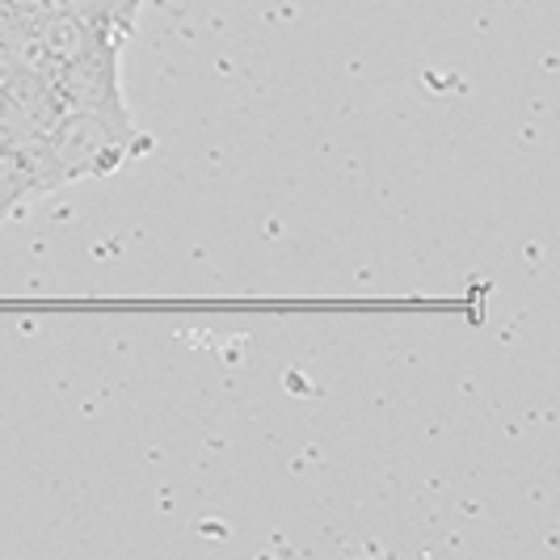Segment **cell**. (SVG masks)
I'll return each mask as SVG.
<instances>
[{
  "instance_id": "2",
  "label": "cell",
  "mask_w": 560,
  "mask_h": 560,
  "mask_svg": "<svg viewBox=\"0 0 560 560\" xmlns=\"http://www.w3.org/2000/svg\"><path fill=\"white\" fill-rule=\"evenodd\" d=\"M51 89L63 102V110L110 114V118H131L127 93H122V43H110L77 63H59Z\"/></svg>"
},
{
  "instance_id": "3",
  "label": "cell",
  "mask_w": 560,
  "mask_h": 560,
  "mask_svg": "<svg viewBox=\"0 0 560 560\" xmlns=\"http://www.w3.org/2000/svg\"><path fill=\"white\" fill-rule=\"evenodd\" d=\"M34 26H38V38H43L47 56L56 59V63H77V59L93 56V51H102L110 43H127L118 30L93 26L84 18H72V13H47Z\"/></svg>"
},
{
  "instance_id": "5",
  "label": "cell",
  "mask_w": 560,
  "mask_h": 560,
  "mask_svg": "<svg viewBox=\"0 0 560 560\" xmlns=\"http://www.w3.org/2000/svg\"><path fill=\"white\" fill-rule=\"evenodd\" d=\"M110 9H114V30L131 38V34H136V22H140L143 0H110Z\"/></svg>"
},
{
  "instance_id": "1",
  "label": "cell",
  "mask_w": 560,
  "mask_h": 560,
  "mask_svg": "<svg viewBox=\"0 0 560 560\" xmlns=\"http://www.w3.org/2000/svg\"><path fill=\"white\" fill-rule=\"evenodd\" d=\"M43 143H47V156L56 161L63 186H72V182H93V177L118 173L131 156L152 148V136H143L136 118L63 110L56 127L43 136Z\"/></svg>"
},
{
  "instance_id": "4",
  "label": "cell",
  "mask_w": 560,
  "mask_h": 560,
  "mask_svg": "<svg viewBox=\"0 0 560 560\" xmlns=\"http://www.w3.org/2000/svg\"><path fill=\"white\" fill-rule=\"evenodd\" d=\"M51 13H72V18H84L93 26L114 30V9L110 0H51ZM127 38V34H122Z\"/></svg>"
}]
</instances>
